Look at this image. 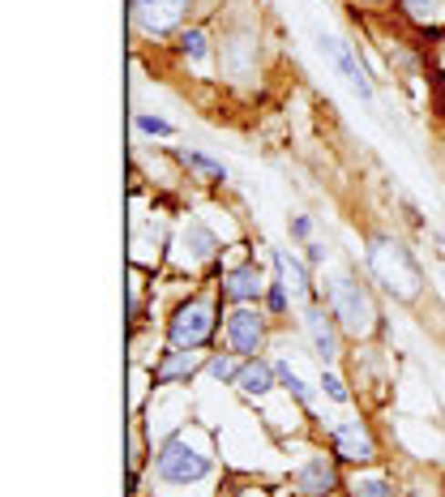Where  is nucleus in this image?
I'll use <instances>...</instances> for the list:
<instances>
[{
  "label": "nucleus",
  "mask_w": 445,
  "mask_h": 497,
  "mask_svg": "<svg viewBox=\"0 0 445 497\" xmlns=\"http://www.w3.org/2000/svg\"><path fill=\"white\" fill-rule=\"evenodd\" d=\"M368 274H373L377 284H381V292L394 296L398 305L419 300V287H424L419 262H416V254H411L398 236H389V232H373V236H368Z\"/></svg>",
  "instance_id": "f257e3e1"
},
{
  "label": "nucleus",
  "mask_w": 445,
  "mask_h": 497,
  "mask_svg": "<svg viewBox=\"0 0 445 497\" xmlns=\"http://www.w3.org/2000/svg\"><path fill=\"white\" fill-rule=\"evenodd\" d=\"M321 305L334 313V322H338L343 335H351V339H368V335L381 330V309H377L368 284H360L347 270L334 274L330 284H326V300H321Z\"/></svg>",
  "instance_id": "f03ea898"
},
{
  "label": "nucleus",
  "mask_w": 445,
  "mask_h": 497,
  "mask_svg": "<svg viewBox=\"0 0 445 497\" xmlns=\"http://www.w3.org/2000/svg\"><path fill=\"white\" fill-rule=\"evenodd\" d=\"M214 330H219V300L210 292H197V296L181 300L171 317H167V347H210L214 343Z\"/></svg>",
  "instance_id": "7ed1b4c3"
},
{
  "label": "nucleus",
  "mask_w": 445,
  "mask_h": 497,
  "mask_svg": "<svg viewBox=\"0 0 445 497\" xmlns=\"http://www.w3.org/2000/svg\"><path fill=\"white\" fill-rule=\"evenodd\" d=\"M210 471H214L210 450L193 446L184 429L181 433H171V438L159 446V455H154V476H159L163 484H197V481H206Z\"/></svg>",
  "instance_id": "20e7f679"
},
{
  "label": "nucleus",
  "mask_w": 445,
  "mask_h": 497,
  "mask_svg": "<svg viewBox=\"0 0 445 497\" xmlns=\"http://www.w3.org/2000/svg\"><path fill=\"white\" fill-rule=\"evenodd\" d=\"M189 9L193 0H129V26L146 39H167L181 30Z\"/></svg>",
  "instance_id": "39448f33"
},
{
  "label": "nucleus",
  "mask_w": 445,
  "mask_h": 497,
  "mask_svg": "<svg viewBox=\"0 0 445 497\" xmlns=\"http://www.w3.org/2000/svg\"><path fill=\"white\" fill-rule=\"evenodd\" d=\"M265 335H270V322H265V313L257 305H232L227 326H222L227 352H236L240 360H253V356H262Z\"/></svg>",
  "instance_id": "423d86ee"
},
{
  "label": "nucleus",
  "mask_w": 445,
  "mask_h": 497,
  "mask_svg": "<svg viewBox=\"0 0 445 497\" xmlns=\"http://www.w3.org/2000/svg\"><path fill=\"white\" fill-rule=\"evenodd\" d=\"M305 335H308V343H313V356H317L321 365H334V360H338V352H343V326L334 322V313L326 309L321 300L305 305Z\"/></svg>",
  "instance_id": "0eeeda50"
},
{
  "label": "nucleus",
  "mask_w": 445,
  "mask_h": 497,
  "mask_svg": "<svg viewBox=\"0 0 445 497\" xmlns=\"http://www.w3.org/2000/svg\"><path fill=\"white\" fill-rule=\"evenodd\" d=\"M330 446L334 459H343V463H373L377 459V438L364 420H338L330 433Z\"/></svg>",
  "instance_id": "6e6552de"
},
{
  "label": "nucleus",
  "mask_w": 445,
  "mask_h": 497,
  "mask_svg": "<svg viewBox=\"0 0 445 497\" xmlns=\"http://www.w3.org/2000/svg\"><path fill=\"white\" fill-rule=\"evenodd\" d=\"M270 262H274V279L283 287H287V296H292V305L300 300V305H313V300H321V292L313 287V274H308V262H300V257H292L287 249H274L270 254Z\"/></svg>",
  "instance_id": "1a4fd4ad"
},
{
  "label": "nucleus",
  "mask_w": 445,
  "mask_h": 497,
  "mask_svg": "<svg viewBox=\"0 0 445 497\" xmlns=\"http://www.w3.org/2000/svg\"><path fill=\"white\" fill-rule=\"evenodd\" d=\"M317 47H321V57H330L334 69L351 82V90H356L364 103H373V82H368V73L356 65V52H351L347 43L338 39V35H317Z\"/></svg>",
  "instance_id": "9d476101"
},
{
  "label": "nucleus",
  "mask_w": 445,
  "mask_h": 497,
  "mask_svg": "<svg viewBox=\"0 0 445 497\" xmlns=\"http://www.w3.org/2000/svg\"><path fill=\"white\" fill-rule=\"evenodd\" d=\"M265 287L270 284H262L257 262H244V266H236L232 274H222L219 296L227 300V305H257V300H265Z\"/></svg>",
  "instance_id": "9b49d317"
},
{
  "label": "nucleus",
  "mask_w": 445,
  "mask_h": 497,
  "mask_svg": "<svg viewBox=\"0 0 445 497\" xmlns=\"http://www.w3.org/2000/svg\"><path fill=\"white\" fill-rule=\"evenodd\" d=\"M202 369V352L197 347H167L154 365V386H171V382H193Z\"/></svg>",
  "instance_id": "f8f14e48"
},
{
  "label": "nucleus",
  "mask_w": 445,
  "mask_h": 497,
  "mask_svg": "<svg viewBox=\"0 0 445 497\" xmlns=\"http://www.w3.org/2000/svg\"><path fill=\"white\" fill-rule=\"evenodd\" d=\"M295 489L305 497H330L338 489V468L330 455H313L305 468L295 471Z\"/></svg>",
  "instance_id": "ddd939ff"
},
{
  "label": "nucleus",
  "mask_w": 445,
  "mask_h": 497,
  "mask_svg": "<svg viewBox=\"0 0 445 497\" xmlns=\"http://www.w3.org/2000/svg\"><path fill=\"white\" fill-rule=\"evenodd\" d=\"M232 386H236L240 395L262 399V395H270V390L278 386V373H274V365H270L265 356H253V360H244V365H240V378Z\"/></svg>",
  "instance_id": "4468645a"
},
{
  "label": "nucleus",
  "mask_w": 445,
  "mask_h": 497,
  "mask_svg": "<svg viewBox=\"0 0 445 497\" xmlns=\"http://www.w3.org/2000/svg\"><path fill=\"white\" fill-rule=\"evenodd\" d=\"M184 244H189V262H214V257H219V241H214L197 219L189 223V232H184Z\"/></svg>",
  "instance_id": "2eb2a0df"
},
{
  "label": "nucleus",
  "mask_w": 445,
  "mask_h": 497,
  "mask_svg": "<svg viewBox=\"0 0 445 497\" xmlns=\"http://www.w3.org/2000/svg\"><path fill=\"white\" fill-rule=\"evenodd\" d=\"M403 14L424 30H437L445 22V0H403Z\"/></svg>",
  "instance_id": "dca6fc26"
},
{
  "label": "nucleus",
  "mask_w": 445,
  "mask_h": 497,
  "mask_svg": "<svg viewBox=\"0 0 445 497\" xmlns=\"http://www.w3.org/2000/svg\"><path fill=\"white\" fill-rule=\"evenodd\" d=\"M274 373H278V386H283V390H287V395H292L300 408H313V386H308L305 378H300V373L287 365V360H278Z\"/></svg>",
  "instance_id": "f3484780"
},
{
  "label": "nucleus",
  "mask_w": 445,
  "mask_h": 497,
  "mask_svg": "<svg viewBox=\"0 0 445 497\" xmlns=\"http://www.w3.org/2000/svg\"><path fill=\"white\" fill-rule=\"evenodd\" d=\"M181 57L184 60H193V65H202V60H210V39H206V30H197V26H189V30H181Z\"/></svg>",
  "instance_id": "a211bd4d"
},
{
  "label": "nucleus",
  "mask_w": 445,
  "mask_h": 497,
  "mask_svg": "<svg viewBox=\"0 0 445 497\" xmlns=\"http://www.w3.org/2000/svg\"><path fill=\"white\" fill-rule=\"evenodd\" d=\"M240 365H244V360H240L236 352H219V356H210L206 360V373L214 378V382H236Z\"/></svg>",
  "instance_id": "6ab92c4d"
},
{
  "label": "nucleus",
  "mask_w": 445,
  "mask_h": 497,
  "mask_svg": "<svg viewBox=\"0 0 445 497\" xmlns=\"http://www.w3.org/2000/svg\"><path fill=\"white\" fill-rule=\"evenodd\" d=\"M133 129H138V133H146V138H171V133H176V125H171V120H163V116H150V112H133Z\"/></svg>",
  "instance_id": "aec40b11"
},
{
  "label": "nucleus",
  "mask_w": 445,
  "mask_h": 497,
  "mask_svg": "<svg viewBox=\"0 0 445 497\" xmlns=\"http://www.w3.org/2000/svg\"><path fill=\"white\" fill-rule=\"evenodd\" d=\"M287 309H292V296H287V287L274 279V284L265 287V313H270V317H287Z\"/></svg>",
  "instance_id": "412c9836"
},
{
  "label": "nucleus",
  "mask_w": 445,
  "mask_h": 497,
  "mask_svg": "<svg viewBox=\"0 0 445 497\" xmlns=\"http://www.w3.org/2000/svg\"><path fill=\"white\" fill-rule=\"evenodd\" d=\"M321 390H326V395L334 399V403H351V390H347V382H343V378H338V373H321Z\"/></svg>",
  "instance_id": "4be33fe9"
},
{
  "label": "nucleus",
  "mask_w": 445,
  "mask_h": 497,
  "mask_svg": "<svg viewBox=\"0 0 445 497\" xmlns=\"http://www.w3.org/2000/svg\"><path fill=\"white\" fill-rule=\"evenodd\" d=\"M184 163L189 168H197V171H206L210 181H222V163H214V159H206V155H197V150H184Z\"/></svg>",
  "instance_id": "5701e85b"
},
{
  "label": "nucleus",
  "mask_w": 445,
  "mask_h": 497,
  "mask_svg": "<svg viewBox=\"0 0 445 497\" xmlns=\"http://www.w3.org/2000/svg\"><path fill=\"white\" fill-rule=\"evenodd\" d=\"M351 497H394V489H389L386 481H377V476H368V481H356Z\"/></svg>",
  "instance_id": "b1692460"
},
{
  "label": "nucleus",
  "mask_w": 445,
  "mask_h": 497,
  "mask_svg": "<svg viewBox=\"0 0 445 497\" xmlns=\"http://www.w3.org/2000/svg\"><path fill=\"white\" fill-rule=\"evenodd\" d=\"M287 232H292L295 241H308V232H313V219H308V214H295L292 223H287Z\"/></svg>",
  "instance_id": "393cba45"
},
{
  "label": "nucleus",
  "mask_w": 445,
  "mask_h": 497,
  "mask_svg": "<svg viewBox=\"0 0 445 497\" xmlns=\"http://www.w3.org/2000/svg\"><path fill=\"white\" fill-rule=\"evenodd\" d=\"M305 262H308V266H321V262H326V249L308 241V244H305Z\"/></svg>",
  "instance_id": "a878e982"
},
{
  "label": "nucleus",
  "mask_w": 445,
  "mask_h": 497,
  "mask_svg": "<svg viewBox=\"0 0 445 497\" xmlns=\"http://www.w3.org/2000/svg\"><path fill=\"white\" fill-rule=\"evenodd\" d=\"M364 5H386V0H364Z\"/></svg>",
  "instance_id": "bb28decb"
}]
</instances>
